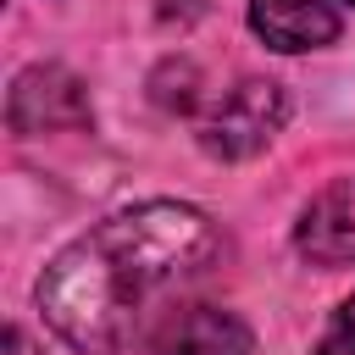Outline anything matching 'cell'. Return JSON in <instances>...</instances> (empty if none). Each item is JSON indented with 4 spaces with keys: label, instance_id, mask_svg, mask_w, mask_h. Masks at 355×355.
<instances>
[{
    "label": "cell",
    "instance_id": "cell-1",
    "mask_svg": "<svg viewBox=\"0 0 355 355\" xmlns=\"http://www.w3.org/2000/svg\"><path fill=\"white\" fill-rule=\"evenodd\" d=\"M222 255V233L205 211L150 200L105 216L94 233L50 255L39 277L44 322L83 355H111L133 338L150 294L200 277Z\"/></svg>",
    "mask_w": 355,
    "mask_h": 355
},
{
    "label": "cell",
    "instance_id": "cell-2",
    "mask_svg": "<svg viewBox=\"0 0 355 355\" xmlns=\"http://www.w3.org/2000/svg\"><path fill=\"white\" fill-rule=\"evenodd\" d=\"M283 89L266 78H239L233 89H222L211 100V111L200 116V144L222 161H244L255 150H266V139L283 128Z\"/></svg>",
    "mask_w": 355,
    "mask_h": 355
},
{
    "label": "cell",
    "instance_id": "cell-3",
    "mask_svg": "<svg viewBox=\"0 0 355 355\" xmlns=\"http://www.w3.org/2000/svg\"><path fill=\"white\" fill-rule=\"evenodd\" d=\"M6 116L17 133H67L89 122V94L67 67H28L6 94Z\"/></svg>",
    "mask_w": 355,
    "mask_h": 355
},
{
    "label": "cell",
    "instance_id": "cell-4",
    "mask_svg": "<svg viewBox=\"0 0 355 355\" xmlns=\"http://www.w3.org/2000/svg\"><path fill=\"white\" fill-rule=\"evenodd\" d=\"M155 355H250V327L222 305H172L150 338Z\"/></svg>",
    "mask_w": 355,
    "mask_h": 355
},
{
    "label": "cell",
    "instance_id": "cell-5",
    "mask_svg": "<svg viewBox=\"0 0 355 355\" xmlns=\"http://www.w3.org/2000/svg\"><path fill=\"white\" fill-rule=\"evenodd\" d=\"M294 244H300V255H311L316 266H344V261H355V178L327 183V189L300 211Z\"/></svg>",
    "mask_w": 355,
    "mask_h": 355
},
{
    "label": "cell",
    "instance_id": "cell-6",
    "mask_svg": "<svg viewBox=\"0 0 355 355\" xmlns=\"http://www.w3.org/2000/svg\"><path fill=\"white\" fill-rule=\"evenodd\" d=\"M250 28L272 50H316L338 39V11L327 0H250Z\"/></svg>",
    "mask_w": 355,
    "mask_h": 355
},
{
    "label": "cell",
    "instance_id": "cell-7",
    "mask_svg": "<svg viewBox=\"0 0 355 355\" xmlns=\"http://www.w3.org/2000/svg\"><path fill=\"white\" fill-rule=\"evenodd\" d=\"M316 355H355V294L333 311V322H327V333H322Z\"/></svg>",
    "mask_w": 355,
    "mask_h": 355
},
{
    "label": "cell",
    "instance_id": "cell-8",
    "mask_svg": "<svg viewBox=\"0 0 355 355\" xmlns=\"http://www.w3.org/2000/svg\"><path fill=\"white\" fill-rule=\"evenodd\" d=\"M0 355H39V349L28 344V333H22V327H6V338H0Z\"/></svg>",
    "mask_w": 355,
    "mask_h": 355
}]
</instances>
